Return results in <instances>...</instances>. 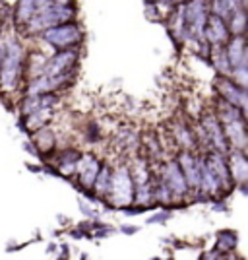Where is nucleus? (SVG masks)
Masks as SVG:
<instances>
[{
  "label": "nucleus",
  "instance_id": "nucleus-10",
  "mask_svg": "<svg viewBox=\"0 0 248 260\" xmlns=\"http://www.w3.org/2000/svg\"><path fill=\"white\" fill-rule=\"evenodd\" d=\"M225 132H227V136H229V140L233 142L235 148L242 150V148L246 146V134H244V126H242L240 120H229Z\"/></svg>",
  "mask_w": 248,
  "mask_h": 260
},
{
  "label": "nucleus",
  "instance_id": "nucleus-15",
  "mask_svg": "<svg viewBox=\"0 0 248 260\" xmlns=\"http://www.w3.org/2000/svg\"><path fill=\"white\" fill-rule=\"evenodd\" d=\"M198 171H200V184L207 192H216L219 188V179L211 173V169L205 163H198Z\"/></svg>",
  "mask_w": 248,
  "mask_h": 260
},
{
  "label": "nucleus",
  "instance_id": "nucleus-24",
  "mask_svg": "<svg viewBox=\"0 0 248 260\" xmlns=\"http://www.w3.org/2000/svg\"><path fill=\"white\" fill-rule=\"evenodd\" d=\"M176 2H183V0H176Z\"/></svg>",
  "mask_w": 248,
  "mask_h": 260
},
{
  "label": "nucleus",
  "instance_id": "nucleus-6",
  "mask_svg": "<svg viewBox=\"0 0 248 260\" xmlns=\"http://www.w3.org/2000/svg\"><path fill=\"white\" fill-rule=\"evenodd\" d=\"M74 60H76L74 51H64V53L56 54L53 60L45 66V74H47V76H58V74H62V70H66Z\"/></svg>",
  "mask_w": 248,
  "mask_h": 260
},
{
  "label": "nucleus",
  "instance_id": "nucleus-19",
  "mask_svg": "<svg viewBox=\"0 0 248 260\" xmlns=\"http://www.w3.org/2000/svg\"><path fill=\"white\" fill-rule=\"evenodd\" d=\"M242 29H244V14H242V12H238L237 16L233 18V31L242 33Z\"/></svg>",
  "mask_w": 248,
  "mask_h": 260
},
{
  "label": "nucleus",
  "instance_id": "nucleus-4",
  "mask_svg": "<svg viewBox=\"0 0 248 260\" xmlns=\"http://www.w3.org/2000/svg\"><path fill=\"white\" fill-rule=\"evenodd\" d=\"M186 20L190 23V29L194 33L198 39H202L204 35V23H205V10H204V2L202 0H192L188 6H186Z\"/></svg>",
  "mask_w": 248,
  "mask_h": 260
},
{
  "label": "nucleus",
  "instance_id": "nucleus-22",
  "mask_svg": "<svg viewBox=\"0 0 248 260\" xmlns=\"http://www.w3.org/2000/svg\"><path fill=\"white\" fill-rule=\"evenodd\" d=\"M101 173H103V175L99 177L97 190H101V192H105V190H107V177H109V171H107V169H103Z\"/></svg>",
  "mask_w": 248,
  "mask_h": 260
},
{
  "label": "nucleus",
  "instance_id": "nucleus-2",
  "mask_svg": "<svg viewBox=\"0 0 248 260\" xmlns=\"http://www.w3.org/2000/svg\"><path fill=\"white\" fill-rule=\"evenodd\" d=\"M43 37L45 41L56 45V47H70V45L78 43L80 31H78V27H74V25H60V27L45 29Z\"/></svg>",
  "mask_w": 248,
  "mask_h": 260
},
{
  "label": "nucleus",
  "instance_id": "nucleus-11",
  "mask_svg": "<svg viewBox=\"0 0 248 260\" xmlns=\"http://www.w3.org/2000/svg\"><path fill=\"white\" fill-rule=\"evenodd\" d=\"M181 171H183V175H184V181H188L192 186H198V184H200L198 165H196L194 159H192L188 153H183V155H181Z\"/></svg>",
  "mask_w": 248,
  "mask_h": 260
},
{
  "label": "nucleus",
  "instance_id": "nucleus-20",
  "mask_svg": "<svg viewBox=\"0 0 248 260\" xmlns=\"http://www.w3.org/2000/svg\"><path fill=\"white\" fill-rule=\"evenodd\" d=\"M176 134H179V140H181V144H184V146H190V134H188L183 126H179V128H176Z\"/></svg>",
  "mask_w": 248,
  "mask_h": 260
},
{
  "label": "nucleus",
  "instance_id": "nucleus-23",
  "mask_svg": "<svg viewBox=\"0 0 248 260\" xmlns=\"http://www.w3.org/2000/svg\"><path fill=\"white\" fill-rule=\"evenodd\" d=\"M0 60H2V47H0Z\"/></svg>",
  "mask_w": 248,
  "mask_h": 260
},
{
  "label": "nucleus",
  "instance_id": "nucleus-7",
  "mask_svg": "<svg viewBox=\"0 0 248 260\" xmlns=\"http://www.w3.org/2000/svg\"><path fill=\"white\" fill-rule=\"evenodd\" d=\"M51 2L49 0H20L18 6V20L20 22H29L37 12H41L43 8H47Z\"/></svg>",
  "mask_w": 248,
  "mask_h": 260
},
{
  "label": "nucleus",
  "instance_id": "nucleus-16",
  "mask_svg": "<svg viewBox=\"0 0 248 260\" xmlns=\"http://www.w3.org/2000/svg\"><path fill=\"white\" fill-rule=\"evenodd\" d=\"M227 56H229V62L233 64V68L246 62V51H244V41H242V37H237V39L231 43Z\"/></svg>",
  "mask_w": 248,
  "mask_h": 260
},
{
  "label": "nucleus",
  "instance_id": "nucleus-12",
  "mask_svg": "<svg viewBox=\"0 0 248 260\" xmlns=\"http://www.w3.org/2000/svg\"><path fill=\"white\" fill-rule=\"evenodd\" d=\"M231 175H233V179L238 181V183H244L246 181L248 163H246V157L242 153L235 152L231 155Z\"/></svg>",
  "mask_w": 248,
  "mask_h": 260
},
{
  "label": "nucleus",
  "instance_id": "nucleus-9",
  "mask_svg": "<svg viewBox=\"0 0 248 260\" xmlns=\"http://www.w3.org/2000/svg\"><path fill=\"white\" fill-rule=\"evenodd\" d=\"M167 186L171 188V192H179V194L186 190L184 175L176 163H171V165L167 167Z\"/></svg>",
  "mask_w": 248,
  "mask_h": 260
},
{
  "label": "nucleus",
  "instance_id": "nucleus-8",
  "mask_svg": "<svg viewBox=\"0 0 248 260\" xmlns=\"http://www.w3.org/2000/svg\"><path fill=\"white\" fill-rule=\"evenodd\" d=\"M78 167V173H80V179L86 186H91L93 181L97 179V161L91 157V155H86L80 163H76Z\"/></svg>",
  "mask_w": 248,
  "mask_h": 260
},
{
  "label": "nucleus",
  "instance_id": "nucleus-14",
  "mask_svg": "<svg viewBox=\"0 0 248 260\" xmlns=\"http://www.w3.org/2000/svg\"><path fill=\"white\" fill-rule=\"evenodd\" d=\"M204 126H205V130H207V134L211 136V142L216 144L219 150H225V148H227L225 134H223V130L219 128V124H217L216 117H205V119H204Z\"/></svg>",
  "mask_w": 248,
  "mask_h": 260
},
{
  "label": "nucleus",
  "instance_id": "nucleus-5",
  "mask_svg": "<svg viewBox=\"0 0 248 260\" xmlns=\"http://www.w3.org/2000/svg\"><path fill=\"white\" fill-rule=\"evenodd\" d=\"M217 87H219L221 95H223L229 103H233V105H240L242 109L246 107V98H244V91H242V89H238L233 82H229V80H225V78H221V80L217 82Z\"/></svg>",
  "mask_w": 248,
  "mask_h": 260
},
{
  "label": "nucleus",
  "instance_id": "nucleus-3",
  "mask_svg": "<svg viewBox=\"0 0 248 260\" xmlns=\"http://www.w3.org/2000/svg\"><path fill=\"white\" fill-rule=\"evenodd\" d=\"M113 200L117 206H126L132 200V179L126 169H120L113 179Z\"/></svg>",
  "mask_w": 248,
  "mask_h": 260
},
{
  "label": "nucleus",
  "instance_id": "nucleus-21",
  "mask_svg": "<svg viewBox=\"0 0 248 260\" xmlns=\"http://www.w3.org/2000/svg\"><path fill=\"white\" fill-rule=\"evenodd\" d=\"M148 200H150V188L144 184V186H140V190H138V202L146 204Z\"/></svg>",
  "mask_w": 248,
  "mask_h": 260
},
{
  "label": "nucleus",
  "instance_id": "nucleus-1",
  "mask_svg": "<svg viewBox=\"0 0 248 260\" xmlns=\"http://www.w3.org/2000/svg\"><path fill=\"white\" fill-rule=\"evenodd\" d=\"M20 45L8 43V51L4 54L2 60V68H0V82L6 89L18 84V70H20Z\"/></svg>",
  "mask_w": 248,
  "mask_h": 260
},
{
  "label": "nucleus",
  "instance_id": "nucleus-17",
  "mask_svg": "<svg viewBox=\"0 0 248 260\" xmlns=\"http://www.w3.org/2000/svg\"><path fill=\"white\" fill-rule=\"evenodd\" d=\"M207 37L214 41V43H221V41H225L227 39V27L223 20L219 18V16H214V18H209V27H207Z\"/></svg>",
  "mask_w": 248,
  "mask_h": 260
},
{
  "label": "nucleus",
  "instance_id": "nucleus-18",
  "mask_svg": "<svg viewBox=\"0 0 248 260\" xmlns=\"http://www.w3.org/2000/svg\"><path fill=\"white\" fill-rule=\"evenodd\" d=\"M214 10H216V14L219 18H227V16L231 14V8L227 6L225 0H216V2H214Z\"/></svg>",
  "mask_w": 248,
  "mask_h": 260
},
{
  "label": "nucleus",
  "instance_id": "nucleus-13",
  "mask_svg": "<svg viewBox=\"0 0 248 260\" xmlns=\"http://www.w3.org/2000/svg\"><path fill=\"white\" fill-rule=\"evenodd\" d=\"M205 165L211 169V173L216 175L217 179H219V183H229V179H231V175H229V169H227L225 161H223V157L219 155V153H211L209 155V159L205 161Z\"/></svg>",
  "mask_w": 248,
  "mask_h": 260
}]
</instances>
